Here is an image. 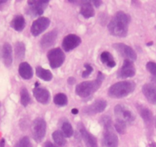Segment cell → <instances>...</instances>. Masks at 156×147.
I'll use <instances>...</instances> for the list:
<instances>
[{
    "label": "cell",
    "instance_id": "cell-16",
    "mask_svg": "<svg viewBox=\"0 0 156 147\" xmlns=\"http://www.w3.org/2000/svg\"><path fill=\"white\" fill-rule=\"evenodd\" d=\"M2 59L3 64L7 67H10L12 64V48L11 45L8 42H5L2 48Z\"/></svg>",
    "mask_w": 156,
    "mask_h": 147
},
{
    "label": "cell",
    "instance_id": "cell-1",
    "mask_svg": "<svg viewBox=\"0 0 156 147\" xmlns=\"http://www.w3.org/2000/svg\"><path fill=\"white\" fill-rule=\"evenodd\" d=\"M131 18L124 12H118L108 25V30L112 35L125 38L128 34L129 25Z\"/></svg>",
    "mask_w": 156,
    "mask_h": 147
},
{
    "label": "cell",
    "instance_id": "cell-7",
    "mask_svg": "<svg viewBox=\"0 0 156 147\" xmlns=\"http://www.w3.org/2000/svg\"><path fill=\"white\" fill-rule=\"evenodd\" d=\"M48 59L51 67L53 69H56L64 64L65 61V55L61 48H56L49 51L48 53Z\"/></svg>",
    "mask_w": 156,
    "mask_h": 147
},
{
    "label": "cell",
    "instance_id": "cell-8",
    "mask_svg": "<svg viewBox=\"0 0 156 147\" xmlns=\"http://www.w3.org/2000/svg\"><path fill=\"white\" fill-rule=\"evenodd\" d=\"M119 139L114 133L112 127L103 129V136L102 138V147H118Z\"/></svg>",
    "mask_w": 156,
    "mask_h": 147
},
{
    "label": "cell",
    "instance_id": "cell-17",
    "mask_svg": "<svg viewBox=\"0 0 156 147\" xmlns=\"http://www.w3.org/2000/svg\"><path fill=\"white\" fill-rule=\"evenodd\" d=\"M57 37H58V31L56 30H52V31L48 32L47 34L43 36L41 41H40L41 47L43 49H46L51 47L52 45L55 44Z\"/></svg>",
    "mask_w": 156,
    "mask_h": 147
},
{
    "label": "cell",
    "instance_id": "cell-26",
    "mask_svg": "<svg viewBox=\"0 0 156 147\" xmlns=\"http://www.w3.org/2000/svg\"><path fill=\"white\" fill-rule=\"evenodd\" d=\"M25 45L22 41L16 42L15 45V55L16 59L22 60L25 57Z\"/></svg>",
    "mask_w": 156,
    "mask_h": 147
},
{
    "label": "cell",
    "instance_id": "cell-19",
    "mask_svg": "<svg viewBox=\"0 0 156 147\" xmlns=\"http://www.w3.org/2000/svg\"><path fill=\"white\" fill-rule=\"evenodd\" d=\"M19 74L21 77L25 80H29L32 78L34 72L31 66L27 62H22L19 64Z\"/></svg>",
    "mask_w": 156,
    "mask_h": 147
},
{
    "label": "cell",
    "instance_id": "cell-33",
    "mask_svg": "<svg viewBox=\"0 0 156 147\" xmlns=\"http://www.w3.org/2000/svg\"><path fill=\"white\" fill-rule=\"evenodd\" d=\"M102 126H103V129L110 128L112 127V120L109 117V116H104L101 118L100 120Z\"/></svg>",
    "mask_w": 156,
    "mask_h": 147
},
{
    "label": "cell",
    "instance_id": "cell-39",
    "mask_svg": "<svg viewBox=\"0 0 156 147\" xmlns=\"http://www.w3.org/2000/svg\"><path fill=\"white\" fill-rule=\"evenodd\" d=\"M79 113V110H78L77 109H71V113H73V114H77V113Z\"/></svg>",
    "mask_w": 156,
    "mask_h": 147
},
{
    "label": "cell",
    "instance_id": "cell-40",
    "mask_svg": "<svg viewBox=\"0 0 156 147\" xmlns=\"http://www.w3.org/2000/svg\"><path fill=\"white\" fill-rule=\"evenodd\" d=\"M149 147H156V142H152L149 144Z\"/></svg>",
    "mask_w": 156,
    "mask_h": 147
},
{
    "label": "cell",
    "instance_id": "cell-10",
    "mask_svg": "<svg viewBox=\"0 0 156 147\" xmlns=\"http://www.w3.org/2000/svg\"><path fill=\"white\" fill-rule=\"evenodd\" d=\"M50 19L46 17H40L34 21L31 27V33L36 37L44 32L50 25Z\"/></svg>",
    "mask_w": 156,
    "mask_h": 147
},
{
    "label": "cell",
    "instance_id": "cell-22",
    "mask_svg": "<svg viewBox=\"0 0 156 147\" xmlns=\"http://www.w3.org/2000/svg\"><path fill=\"white\" fill-rule=\"evenodd\" d=\"M36 75L44 81H51L53 78V74L50 70L43 68L40 66L36 67Z\"/></svg>",
    "mask_w": 156,
    "mask_h": 147
},
{
    "label": "cell",
    "instance_id": "cell-25",
    "mask_svg": "<svg viewBox=\"0 0 156 147\" xmlns=\"http://www.w3.org/2000/svg\"><path fill=\"white\" fill-rule=\"evenodd\" d=\"M63 133L60 130H56L52 133V139L55 143L60 147H63L66 145V139Z\"/></svg>",
    "mask_w": 156,
    "mask_h": 147
},
{
    "label": "cell",
    "instance_id": "cell-37",
    "mask_svg": "<svg viewBox=\"0 0 156 147\" xmlns=\"http://www.w3.org/2000/svg\"><path fill=\"white\" fill-rule=\"evenodd\" d=\"M76 80H75L74 77H69L68 80H67V82H68L69 84H73L75 83Z\"/></svg>",
    "mask_w": 156,
    "mask_h": 147
},
{
    "label": "cell",
    "instance_id": "cell-30",
    "mask_svg": "<svg viewBox=\"0 0 156 147\" xmlns=\"http://www.w3.org/2000/svg\"><path fill=\"white\" fill-rule=\"evenodd\" d=\"M146 69L151 74L152 81L156 83V63L153 61H148L146 64Z\"/></svg>",
    "mask_w": 156,
    "mask_h": 147
},
{
    "label": "cell",
    "instance_id": "cell-9",
    "mask_svg": "<svg viewBox=\"0 0 156 147\" xmlns=\"http://www.w3.org/2000/svg\"><path fill=\"white\" fill-rule=\"evenodd\" d=\"M136 67L133 61L126 59L123 64L117 72V77L120 79H126L134 77L136 74Z\"/></svg>",
    "mask_w": 156,
    "mask_h": 147
},
{
    "label": "cell",
    "instance_id": "cell-14",
    "mask_svg": "<svg viewBox=\"0 0 156 147\" xmlns=\"http://www.w3.org/2000/svg\"><path fill=\"white\" fill-rule=\"evenodd\" d=\"M33 95L37 102L41 104H48L50 102L51 94L45 88H35L33 90Z\"/></svg>",
    "mask_w": 156,
    "mask_h": 147
},
{
    "label": "cell",
    "instance_id": "cell-15",
    "mask_svg": "<svg viewBox=\"0 0 156 147\" xmlns=\"http://www.w3.org/2000/svg\"><path fill=\"white\" fill-rule=\"evenodd\" d=\"M142 94L151 104H156V86L152 84H145L142 87Z\"/></svg>",
    "mask_w": 156,
    "mask_h": 147
},
{
    "label": "cell",
    "instance_id": "cell-34",
    "mask_svg": "<svg viewBox=\"0 0 156 147\" xmlns=\"http://www.w3.org/2000/svg\"><path fill=\"white\" fill-rule=\"evenodd\" d=\"M84 67L85 70L82 73V77H83V78H87V77L90 75L91 74H92L94 68H93L92 66L89 64H85Z\"/></svg>",
    "mask_w": 156,
    "mask_h": 147
},
{
    "label": "cell",
    "instance_id": "cell-6",
    "mask_svg": "<svg viewBox=\"0 0 156 147\" xmlns=\"http://www.w3.org/2000/svg\"><path fill=\"white\" fill-rule=\"evenodd\" d=\"M114 114L115 116V119L120 120L126 124H131L136 119L134 113L122 104H117L114 108Z\"/></svg>",
    "mask_w": 156,
    "mask_h": 147
},
{
    "label": "cell",
    "instance_id": "cell-12",
    "mask_svg": "<svg viewBox=\"0 0 156 147\" xmlns=\"http://www.w3.org/2000/svg\"><path fill=\"white\" fill-rule=\"evenodd\" d=\"M107 106V102L103 99H98L83 109V113L87 115H94L102 113Z\"/></svg>",
    "mask_w": 156,
    "mask_h": 147
},
{
    "label": "cell",
    "instance_id": "cell-31",
    "mask_svg": "<svg viewBox=\"0 0 156 147\" xmlns=\"http://www.w3.org/2000/svg\"><path fill=\"white\" fill-rule=\"evenodd\" d=\"M126 125L125 122L120 120L115 119V129L118 133L119 134H124L126 133Z\"/></svg>",
    "mask_w": 156,
    "mask_h": 147
},
{
    "label": "cell",
    "instance_id": "cell-28",
    "mask_svg": "<svg viewBox=\"0 0 156 147\" xmlns=\"http://www.w3.org/2000/svg\"><path fill=\"white\" fill-rule=\"evenodd\" d=\"M20 100L21 103L23 106H27L29 104L30 101H31V97H30L29 93H28V90L25 88H22L20 91Z\"/></svg>",
    "mask_w": 156,
    "mask_h": 147
},
{
    "label": "cell",
    "instance_id": "cell-32",
    "mask_svg": "<svg viewBox=\"0 0 156 147\" xmlns=\"http://www.w3.org/2000/svg\"><path fill=\"white\" fill-rule=\"evenodd\" d=\"M14 147H32V145L29 138L28 136H24L16 142Z\"/></svg>",
    "mask_w": 156,
    "mask_h": 147
},
{
    "label": "cell",
    "instance_id": "cell-38",
    "mask_svg": "<svg viewBox=\"0 0 156 147\" xmlns=\"http://www.w3.org/2000/svg\"><path fill=\"white\" fill-rule=\"evenodd\" d=\"M0 147H5V140L3 138L0 139Z\"/></svg>",
    "mask_w": 156,
    "mask_h": 147
},
{
    "label": "cell",
    "instance_id": "cell-24",
    "mask_svg": "<svg viewBox=\"0 0 156 147\" xmlns=\"http://www.w3.org/2000/svg\"><path fill=\"white\" fill-rule=\"evenodd\" d=\"M100 61H102L103 64H106L108 67H110V68L114 67L116 64L113 56L108 52H103L100 55Z\"/></svg>",
    "mask_w": 156,
    "mask_h": 147
},
{
    "label": "cell",
    "instance_id": "cell-27",
    "mask_svg": "<svg viewBox=\"0 0 156 147\" xmlns=\"http://www.w3.org/2000/svg\"><path fill=\"white\" fill-rule=\"evenodd\" d=\"M54 103L58 106H66L67 104V103H68L67 97L64 94L59 93V94H56L55 96V97H54Z\"/></svg>",
    "mask_w": 156,
    "mask_h": 147
},
{
    "label": "cell",
    "instance_id": "cell-20",
    "mask_svg": "<svg viewBox=\"0 0 156 147\" xmlns=\"http://www.w3.org/2000/svg\"><path fill=\"white\" fill-rule=\"evenodd\" d=\"M137 109L145 124L146 125H151L153 122V115L151 110L146 106H144L141 104L137 105Z\"/></svg>",
    "mask_w": 156,
    "mask_h": 147
},
{
    "label": "cell",
    "instance_id": "cell-18",
    "mask_svg": "<svg viewBox=\"0 0 156 147\" xmlns=\"http://www.w3.org/2000/svg\"><path fill=\"white\" fill-rule=\"evenodd\" d=\"M80 133L83 142H85L86 147H98L97 145V138L90 133L87 130L85 129L84 127H81L80 128Z\"/></svg>",
    "mask_w": 156,
    "mask_h": 147
},
{
    "label": "cell",
    "instance_id": "cell-36",
    "mask_svg": "<svg viewBox=\"0 0 156 147\" xmlns=\"http://www.w3.org/2000/svg\"><path fill=\"white\" fill-rule=\"evenodd\" d=\"M43 147H57V146L55 145H54L52 142L48 141V142H46L44 144V146H43Z\"/></svg>",
    "mask_w": 156,
    "mask_h": 147
},
{
    "label": "cell",
    "instance_id": "cell-13",
    "mask_svg": "<svg viewBox=\"0 0 156 147\" xmlns=\"http://www.w3.org/2000/svg\"><path fill=\"white\" fill-rule=\"evenodd\" d=\"M81 39L76 34H70L65 36L62 41V48L65 52H69L80 45Z\"/></svg>",
    "mask_w": 156,
    "mask_h": 147
},
{
    "label": "cell",
    "instance_id": "cell-35",
    "mask_svg": "<svg viewBox=\"0 0 156 147\" xmlns=\"http://www.w3.org/2000/svg\"><path fill=\"white\" fill-rule=\"evenodd\" d=\"M91 3H92L94 6L97 7V8H99L103 2H102V1H100V0H94V1L91 2Z\"/></svg>",
    "mask_w": 156,
    "mask_h": 147
},
{
    "label": "cell",
    "instance_id": "cell-4",
    "mask_svg": "<svg viewBox=\"0 0 156 147\" xmlns=\"http://www.w3.org/2000/svg\"><path fill=\"white\" fill-rule=\"evenodd\" d=\"M46 122L42 118H37L34 120L31 126V134L34 140L40 142L43 140L46 134Z\"/></svg>",
    "mask_w": 156,
    "mask_h": 147
},
{
    "label": "cell",
    "instance_id": "cell-29",
    "mask_svg": "<svg viewBox=\"0 0 156 147\" xmlns=\"http://www.w3.org/2000/svg\"><path fill=\"white\" fill-rule=\"evenodd\" d=\"M61 129H62V133L64 135V136L67 138H70L73 136V130L71 124L68 122V121H65L63 123L62 126H61Z\"/></svg>",
    "mask_w": 156,
    "mask_h": 147
},
{
    "label": "cell",
    "instance_id": "cell-21",
    "mask_svg": "<svg viewBox=\"0 0 156 147\" xmlns=\"http://www.w3.org/2000/svg\"><path fill=\"white\" fill-rule=\"evenodd\" d=\"M80 14L86 19L94 17L95 15V12H94V9L91 2L84 1L82 2L81 7H80Z\"/></svg>",
    "mask_w": 156,
    "mask_h": 147
},
{
    "label": "cell",
    "instance_id": "cell-3",
    "mask_svg": "<svg viewBox=\"0 0 156 147\" xmlns=\"http://www.w3.org/2000/svg\"><path fill=\"white\" fill-rule=\"evenodd\" d=\"M135 82L130 81H122L114 84L109 88L108 95L112 98H123L131 94L136 89Z\"/></svg>",
    "mask_w": 156,
    "mask_h": 147
},
{
    "label": "cell",
    "instance_id": "cell-5",
    "mask_svg": "<svg viewBox=\"0 0 156 147\" xmlns=\"http://www.w3.org/2000/svg\"><path fill=\"white\" fill-rule=\"evenodd\" d=\"M28 6L26 13L31 17H37L44 13V10L48 7L49 1L47 0H39V1H28Z\"/></svg>",
    "mask_w": 156,
    "mask_h": 147
},
{
    "label": "cell",
    "instance_id": "cell-2",
    "mask_svg": "<svg viewBox=\"0 0 156 147\" xmlns=\"http://www.w3.org/2000/svg\"><path fill=\"white\" fill-rule=\"evenodd\" d=\"M105 77L102 72L99 71L97 78L92 81H83L79 84L75 88L76 95L82 98H86L92 95L101 86Z\"/></svg>",
    "mask_w": 156,
    "mask_h": 147
},
{
    "label": "cell",
    "instance_id": "cell-23",
    "mask_svg": "<svg viewBox=\"0 0 156 147\" xmlns=\"http://www.w3.org/2000/svg\"><path fill=\"white\" fill-rule=\"evenodd\" d=\"M25 20L22 16H17L10 23L12 28L17 31H22L25 27Z\"/></svg>",
    "mask_w": 156,
    "mask_h": 147
},
{
    "label": "cell",
    "instance_id": "cell-11",
    "mask_svg": "<svg viewBox=\"0 0 156 147\" xmlns=\"http://www.w3.org/2000/svg\"><path fill=\"white\" fill-rule=\"evenodd\" d=\"M112 47L118 52L119 55L126 58L127 60L134 61L137 59V54L130 46L126 45L123 43H116L114 44Z\"/></svg>",
    "mask_w": 156,
    "mask_h": 147
},
{
    "label": "cell",
    "instance_id": "cell-41",
    "mask_svg": "<svg viewBox=\"0 0 156 147\" xmlns=\"http://www.w3.org/2000/svg\"><path fill=\"white\" fill-rule=\"evenodd\" d=\"M154 125H155V128H156V117H154Z\"/></svg>",
    "mask_w": 156,
    "mask_h": 147
}]
</instances>
